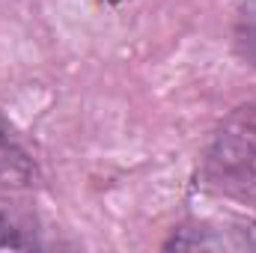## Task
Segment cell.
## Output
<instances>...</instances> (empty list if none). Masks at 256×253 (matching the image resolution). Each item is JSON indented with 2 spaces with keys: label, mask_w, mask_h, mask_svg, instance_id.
Segmentation results:
<instances>
[{
  "label": "cell",
  "mask_w": 256,
  "mask_h": 253,
  "mask_svg": "<svg viewBox=\"0 0 256 253\" xmlns=\"http://www.w3.org/2000/svg\"><path fill=\"white\" fill-rule=\"evenodd\" d=\"M232 48L248 66L256 68V0H242L232 15Z\"/></svg>",
  "instance_id": "3"
},
{
  "label": "cell",
  "mask_w": 256,
  "mask_h": 253,
  "mask_svg": "<svg viewBox=\"0 0 256 253\" xmlns=\"http://www.w3.org/2000/svg\"><path fill=\"white\" fill-rule=\"evenodd\" d=\"M202 179L224 196L256 202V104L232 110L202 149Z\"/></svg>",
  "instance_id": "1"
},
{
  "label": "cell",
  "mask_w": 256,
  "mask_h": 253,
  "mask_svg": "<svg viewBox=\"0 0 256 253\" xmlns=\"http://www.w3.org/2000/svg\"><path fill=\"white\" fill-rule=\"evenodd\" d=\"M39 179H42V173H39L33 152L21 143V137L0 116V188L27 190L36 188Z\"/></svg>",
  "instance_id": "2"
}]
</instances>
